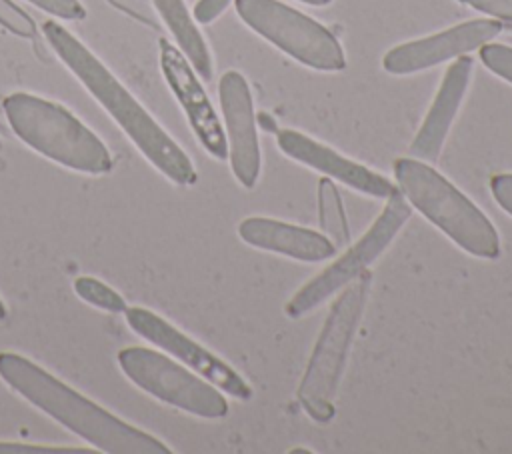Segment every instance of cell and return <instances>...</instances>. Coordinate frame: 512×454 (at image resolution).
<instances>
[{
	"label": "cell",
	"instance_id": "e0dca14e",
	"mask_svg": "<svg viewBox=\"0 0 512 454\" xmlns=\"http://www.w3.org/2000/svg\"><path fill=\"white\" fill-rule=\"evenodd\" d=\"M318 224L322 234L332 240L336 248H342L350 240V228L344 212V204L338 188L330 178L318 182Z\"/></svg>",
	"mask_w": 512,
	"mask_h": 454
},
{
	"label": "cell",
	"instance_id": "4fadbf2b",
	"mask_svg": "<svg viewBox=\"0 0 512 454\" xmlns=\"http://www.w3.org/2000/svg\"><path fill=\"white\" fill-rule=\"evenodd\" d=\"M278 148L292 160L306 164L328 178H334L342 184H346L352 190H358L362 194L374 196V198H388L396 192L394 184L380 176L378 172L362 166L360 162H354L336 150L328 148L326 144L296 132V130H280L278 132Z\"/></svg>",
	"mask_w": 512,
	"mask_h": 454
},
{
	"label": "cell",
	"instance_id": "484cf974",
	"mask_svg": "<svg viewBox=\"0 0 512 454\" xmlns=\"http://www.w3.org/2000/svg\"><path fill=\"white\" fill-rule=\"evenodd\" d=\"M234 0H198L194 4L192 16L200 24H210L214 22Z\"/></svg>",
	"mask_w": 512,
	"mask_h": 454
},
{
	"label": "cell",
	"instance_id": "ba28073f",
	"mask_svg": "<svg viewBox=\"0 0 512 454\" xmlns=\"http://www.w3.org/2000/svg\"><path fill=\"white\" fill-rule=\"evenodd\" d=\"M384 210L378 218L370 224V228L354 242L338 260H334L328 268L308 280L284 306L288 318H300L306 312L314 310L322 302H326L332 294L342 290L354 278H358L368 266L388 248L394 236L410 218V204L396 190L392 196L386 198Z\"/></svg>",
	"mask_w": 512,
	"mask_h": 454
},
{
	"label": "cell",
	"instance_id": "7a4b0ae2",
	"mask_svg": "<svg viewBox=\"0 0 512 454\" xmlns=\"http://www.w3.org/2000/svg\"><path fill=\"white\" fill-rule=\"evenodd\" d=\"M0 378L26 402L106 454H170L152 434L120 420L82 396L36 362L16 352H0Z\"/></svg>",
	"mask_w": 512,
	"mask_h": 454
},
{
	"label": "cell",
	"instance_id": "603a6c76",
	"mask_svg": "<svg viewBox=\"0 0 512 454\" xmlns=\"http://www.w3.org/2000/svg\"><path fill=\"white\" fill-rule=\"evenodd\" d=\"M28 2L62 20L86 18V8L80 4V0H28Z\"/></svg>",
	"mask_w": 512,
	"mask_h": 454
},
{
	"label": "cell",
	"instance_id": "6da1fadb",
	"mask_svg": "<svg viewBox=\"0 0 512 454\" xmlns=\"http://www.w3.org/2000/svg\"><path fill=\"white\" fill-rule=\"evenodd\" d=\"M42 32L60 62L116 120L140 154L158 172L180 186L196 182V170L186 152L72 32L54 20L44 22Z\"/></svg>",
	"mask_w": 512,
	"mask_h": 454
},
{
	"label": "cell",
	"instance_id": "cb8c5ba5",
	"mask_svg": "<svg viewBox=\"0 0 512 454\" xmlns=\"http://www.w3.org/2000/svg\"><path fill=\"white\" fill-rule=\"evenodd\" d=\"M478 12L494 16L502 26H512V0H460Z\"/></svg>",
	"mask_w": 512,
	"mask_h": 454
},
{
	"label": "cell",
	"instance_id": "9c48e42d",
	"mask_svg": "<svg viewBox=\"0 0 512 454\" xmlns=\"http://www.w3.org/2000/svg\"><path fill=\"white\" fill-rule=\"evenodd\" d=\"M124 318L128 326L148 340L150 344L166 350L174 358H178L182 364L192 368L196 374L218 386L222 392H226L232 398L238 400H250L252 388L250 384L222 358L212 354L208 348L186 336L182 330L166 322L156 312L142 308V306H128L124 310Z\"/></svg>",
	"mask_w": 512,
	"mask_h": 454
},
{
	"label": "cell",
	"instance_id": "ffe728a7",
	"mask_svg": "<svg viewBox=\"0 0 512 454\" xmlns=\"http://www.w3.org/2000/svg\"><path fill=\"white\" fill-rule=\"evenodd\" d=\"M480 50V60L482 64L494 72L496 76H500L502 80L512 84V46H504V44H484L478 48Z\"/></svg>",
	"mask_w": 512,
	"mask_h": 454
},
{
	"label": "cell",
	"instance_id": "9a60e30c",
	"mask_svg": "<svg viewBox=\"0 0 512 454\" xmlns=\"http://www.w3.org/2000/svg\"><path fill=\"white\" fill-rule=\"evenodd\" d=\"M238 236L248 246L276 252L300 262H322L336 252L332 240L320 232L262 216L244 218L238 224Z\"/></svg>",
	"mask_w": 512,
	"mask_h": 454
},
{
	"label": "cell",
	"instance_id": "f1b7e54d",
	"mask_svg": "<svg viewBox=\"0 0 512 454\" xmlns=\"http://www.w3.org/2000/svg\"><path fill=\"white\" fill-rule=\"evenodd\" d=\"M506 30H512V26H506Z\"/></svg>",
	"mask_w": 512,
	"mask_h": 454
},
{
	"label": "cell",
	"instance_id": "30bf717a",
	"mask_svg": "<svg viewBox=\"0 0 512 454\" xmlns=\"http://www.w3.org/2000/svg\"><path fill=\"white\" fill-rule=\"evenodd\" d=\"M504 30L500 20L476 18L452 28H446L438 34L410 40L390 48L382 58V68L394 76L414 74L446 60L458 58L480 46L492 42Z\"/></svg>",
	"mask_w": 512,
	"mask_h": 454
},
{
	"label": "cell",
	"instance_id": "83f0119b",
	"mask_svg": "<svg viewBox=\"0 0 512 454\" xmlns=\"http://www.w3.org/2000/svg\"><path fill=\"white\" fill-rule=\"evenodd\" d=\"M8 316V310H6V306H4V302L0 300V322L4 320Z\"/></svg>",
	"mask_w": 512,
	"mask_h": 454
},
{
	"label": "cell",
	"instance_id": "44dd1931",
	"mask_svg": "<svg viewBox=\"0 0 512 454\" xmlns=\"http://www.w3.org/2000/svg\"><path fill=\"white\" fill-rule=\"evenodd\" d=\"M96 448H72V446H48L28 442H0V454H94Z\"/></svg>",
	"mask_w": 512,
	"mask_h": 454
},
{
	"label": "cell",
	"instance_id": "5bb4252c",
	"mask_svg": "<svg viewBox=\"0 0 512 454\" xmlns=\"http://www.w3.org/2000/svg\"><path fill=\"white\" fill-rule=\"evenodd\" d=\"M474 62L470 56H458L446 70L440 88L428 108V114L416 132L410 154L424 162H436L442 150V144L450 132V126L456 118V112L464 100V94L470 84Z\"/></svg>",
	"mask_w": 512,
	"mask_h": 454
},
{
	"label": "cell",
	"instance_id": "3957f363",
	"mask_svg": "<svg viewBox=\"0 0 512 454\" xmlns=\"http://www.w3.org/2000/svg\"><path fill=\"white\" fill-rule=\"evenodd\" d=\"M10 130L34 152L84 174H106L114 160L106 144L68 108L30 92L2 100Z\"/></svg>",
	"mask_w": 512,
	"mask_h": 454
},
{
	"label": "cell",
	"instance_id": "7c38bea8",
	"mask_svg": "<svg viewBox=\"0 0 512 454\" xmlns=\"http://www.w3.org/2000/svg\"><path fill=\"white\" fill-rule=\"evenodd\" d=\"M218 98L232 174L244 188H254L260 176V144L254 102L246 78L236 70L224 72L218 82Z\"/></svg>",
	"mask_w": 512,
	"mask_h": 454
},
{
	"label": "cell",
	"instance_id": "8fae6325",
	"mask_svg": "<svg viewBox=\"0 0 512 454\" xmlns=\"http://www.w3.org/2000/svg\"><path fill=\"white\" fill-rule=\"evenodd\" d=\"M158 48H160V68H162L164 80L170 86L172 94L176 96L178 104L182 106L194 136L210 156L218 160L228 158V142H226L224 126L220 124L218 114L204 86L200 84L196 70L186 60V56L178 50V46H174L166 38H160Z\"/></svg>",
	"mask_w": 512,
	"mask_h": 454
},
{
	"label": "cell",
	"instance_id": "4316f807",
	"mask_svg": "<svg viewBox=\"0 0 512 454\" xmlns=\"http://www.w3.org/2000/svg\"><path fill=\"white\" fill-rule=\"evenodd\" d=\"M300 2L310 4V6H326V4H330L332 0H300Z\"/></svg>",
	"mask_w": 512,
	"mask_h": 454
},
{
	"label": "cell",
	"instance_id": "d4e9b609",
	"mask_svg": "<svg viewBox=\"0 0 512 454\" xmlns=\"http://www.w3.org/2000/svg\"><path fill=\"white\" fill-rule=\"evenodd\" d=\"M490 192L498 206L512 216V172L494 174L490 178Z\"/></svg>",
	"mask_w": 512,
	"mask_h": 454
},
{
	"label": "cell",
	"instance_id": "8992f818",
	"mask_svg": "<svg viewBox=\"0 0 512 454\" xmlns=\"http://www.w3.org/2000/svg\"><path fill=\"white\" fill-rule=\"evenodd\" d=\"M234 6L248 28L300 64L322 72L346 68L338 38L314 18L278 0H234Z\"/></svg>",
	"mask_w": 512,
	"mask_h": 454
},
{
	"label": "cell",
	"instance_id": "52a82bcc",
	"mask_svg": "<svg viewBox=\"0 0 512 454\" xmlns=\"http://www.w3.org/2000/svg\"><path fill=\"white\" fill-rule=\"evenodd\" d=\"M118 364L132 384L174 408L210 420L228 414V402L218 386L176 364L162 352L128 346L118 352Z\"/></svg>",
	"mask_w": 512,
	"mask_h": 454
},
{
	"label": "cell",
	"instance_id": "5b68a950",
	"mask_svg": "<svg viewBox=\"0 0 512 454\" xmlns=\"http://www.w3.org/2000/svg\"><path fill=\"white\" fill-rule=\"evenodd\" d=\"M370 280V270H364L358 278L342 288L322 324L302 374L296 392L298 402L306 414L320 424L330 422L336 414L334 396L338 392L344 364L366 308Z\"/></svg>",
	"mask_w": 512,
	"mask_h": 454
},
{
	"label": "cell",
	"instance_id": "277c9868",
	"mask_svg": "<svg viewBox=\"0 0 512 454\" xmlns=\"http://www.w3.org/2000/svg\"><path fill=\"white\" fill-rule=\"evenodd\" d=\"M394 178L406 202L464 252L486 260L500 256V236L488 216L430 164L398 158Z\"/></svg>",
	"mask_w": 512,
	"mask_h": 454
},
{
	"label": "cell",
	"instance_id": "ac0fdd59",
	"mask_svg": "<svg viewBox=\"0 0 512 454\" xmlns=\"http://www.w3.org/2000/svg\"><path fill=\"white\" fill-rule=\"evenodd\" d=\"M72 286L76 296H80V300H84L94 308H100L112 314H124V310L128 308L126 300L116 290H112L106 282L94 276H78Z\"/></svg>",
	"mask_w": 512,
	"mask_h": 454
},
{
	"label": "cell",
	"instance_id": "d6986e66",
	"mask_svg": "<svg viewBox=\"0 0 512 454\" xmlns=\"http://www.w3.org/2000/svg\"><path fill=\"white\" fill-rule=\"evenodd\" d=\"M0 26L20 38L36 36V22L12 0H0Z\"/></svg>",
	"mask_w": 512,
	"mask_h": 454
},
{
	"label": "cell",
	"instance_id": "2e32d148",
	"mask_svg": "<svg viewBox=\"0 0 512 454\" xmlns=\"http://www.w3.org/2000/svg\"><path fill=\"white\" fill-rule=\"evenodd\" d=\"M156 14L162 18L170 34L174 36L178 50L192 64L202 80L212 78V56L204 36L200 34L194 16L188 12L184 0H150Z\"/></svg>",
	"mask_w": 512,
	"mask_h": 454
},
{
	"label": "cell",
	"instance_id": "7402d4cb",
	"mask_svg": "<svg viewBox=\"0 0 512 454\" xmlns=\"http://www.w3.org/2000/svg\"><path fill=\"white\" fill-rule=\"evenodd\" d=\"M106 2L114 8H118L120 12L128 14L134 20H138L146 26L158 28V14L150 0H106Z\"/></svg>",
	"mask_w": 512,
	"mask_h": 454
}]
</instances>
